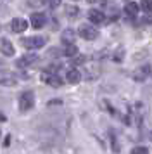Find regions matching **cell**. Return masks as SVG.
<instances>
[{
  "label": "cell",
  "instance_id": "6da1fadb",
  "mask_svg": "<svg viewBox=\"0 0 152 154\" xmlns=\"http://www.w3.org/2000/svg\"><path fill=\"white\" fill-rule=\"evenodd\" d=\"M21 43H23V47H26L29 50H36V49H41L47 43V38L45 36H28V38H23Z\"/></svg>",
  "mask_w": 152,
  "mask_h": 154
},
{
  "label": "cell",
  "instance_id": "7a4b0ae2",
  "mask_svg": "<svg viewBox=\"0 0 152 154\" xmlns=\"http://www.w3.org/2000/svg\"><path fill=\"white\" fill-rule=\"evenodd\" d=\"M78 35L81 36L83 40H97L100 33H99V29L95 26H90V24H81L80 29H78Z\"/></svg>",
  "mask_w": 152,
  "mask_h": 154
},
{
  "label": "cell",
  "instance_id": "3957f363",
  "mask_svg": "<svg viewBox=\"0 0 152 154\" xmlns=\"http://www.w3.org/2000/svg\"><path fill=\"white\" fill-rule=\"evenodd\" d=\"M35 106V95L33 92H23L19 97V109L21 111H29Z\"/></svg>",
  "mask_w": 152,
  "mask_h": 154
},
{
  "label": "cell",
  "instance_id": "277c9868",
  "mask_svg": "<svg viewBox=\"0 0 152 154\" xmlns=\"http://www.w3.org/2000/svg\"><path fill=\"white\" fill-rule=\"evenodd\" d=\"M41 82L45 85H50V87H61L62 85V80L55 73H43L41 75Z\"/></svg>",
  "mask_w": 152,
  "mask_h": 154
},
{
  "label": "cell",
  "instance_id": "5b68a950",
  "mask_svg": "<svg viewBox=\"0 0 152 154\" xmlns=\"http://www.w3.org/2000/svg\"><path fill=\"white\" fill-rule=\"evenodd\" d=\"M45 24H47V17H45L43 12H33V14H31V26H33L35 29L43 28Z\"/></svg>",
  "mask_w": 152,
  "mask_h": 154
},
{
  "label": "cell",
  "instance_id": "8992f818",
  "mask_svg": "<svg viewBox=\"0 0 152 154\" xmlns=\"http://www.w3.org/2000/svg\"><path fill=\"white\" fill-rule=\"evenodd\" d=\"M26 28H28V21L24 17H14L11 21V29L14 33H23Z\"/></svg>",
  "mask_w": 152,
  "mask_h": 154
},
{
  "label": "cell",
  "instance_id": "52a82bcc",
  "mask_svg": "<svg viewBox=\"0 0 152 154\" xmlns=\"http://www.w3.org/2000/svg\"><path fill=\"white\" fill-rule=\"evenodd\" d=\"M36 59H38V54H24V56L17 59V68H28V66H31L33 63H36Z\"/></svg>",
  "mask_w": 152,
  "mask_h": 154
},
{
  "label": "cell",
  "instance_id": "ba28073f",
  "mask_svg": "<svg viewBox=\"0 0 152 154\" xmlns=\"http://www.w3.org/2000/svg\"><path fill=\"white\" fill-rule=\"evenodd\" d=\"M0 54H4V56H14L16 54V49H14V45L11 43V40L0 38Z\"/></svg>",
  "mask_w": 152,
  "mask_h": 154
},
{
  "label": "cell",
  "instance_id": "9c48e42d",
  "mask_svg": "<svg viewBox=\"0 0 152 154\" xmlns=\"http://www.w3.org/2000/svg\"><path fill=\"white\" fill-rule=\"evenodd\" d=\"M88 19L93 24H102L104 21H105V14H104L102 11H99V9H92L88 12Z\"/></svg>",
  "mask_w": 152,
  "mask_h": 154
},
{
  "label": "cell",
  "instance_id": "30bf717a",
  "mask_svg": "<svg viewBox=\"0 0 152 154\" xmlns=\"http://www.w3.org/2000/svg\"><path fill=\"white\" fill-rule=\"evenodd\" d=\"M138 9H140V4L128 2V4H124V14L128 16V17H135L138 14Z\"/></svg>",
  "mask_w": 152,
  "mask_h": 154
},
{
  "label": "cell",
  "instance_id": "8fae6325",
  "mask_svg": "<svg viewBox=\"0 0 152 154\" xmlns=\"http://www.w3.org/2000/svg\"><path fill=\"white\" fill-rule=\"evenodd\" d=\"M66 80H68L69 83H78V82L81 80V75H80L78 69H69L68 73H66Z\"/></svg>",
  "mask_w": 152,
  "mask_h": 154
},
{
  "label": "cell",
  "instance_id": "7c38bea8",
  "mask_svg": "<svg viewBox=\"0 0 152 154\" xmlns=\"http://www.w3.org/2000/svg\"><path fill=\"white\" fill-rule=\"evenodd\" d=\"M62 43H64V45H74V31L66 29V31L62 33Z\"/></svg>",
  "mask_w": 152,
  "mask_h": 154
},
{
  "label": "cell",
  "instance_id": "4fadbf2b",
  "mask_svg": "<svg viewBox=\"0 0 152 154\" xmlns=\"http://www.w3.org/2000/svg\"><path fill=\"white\" fill-rule=\"evenodd\" d=\"M76 52H78V50H76V45H64V56L73 57Z\"/></svg>",
  "mask_w": 152,
  "mask_h": 154
},
{
  "label": "cell",
  "instance_id": "5bb4252c",
  "mask_svg": "<svg viewBox=\"0 0 152 154\" xmlns=\"http://www.w3.org/2000/svg\"><path fill=\"white\" fill-rule=\"evenodd\" d=\"M140 7L144 9L147 14H152V2H142V4H140Z\"/></svg>",
  "mask_w": 152,
  "mask_h": 154
},
{
  "label": "cell",
  "instance_id": "9a60e30c",
  "mask_svg": "<svg viewBox=\"0 0 152 154\" xmlns=\"http://www.w3.org/2000/svg\"><path fill=\"white\" fill-rule=\"evenodd\" d=\"M131 154H149V149L144 146H140V147H135L133 151H131Z\"/></svg>",
  "mask_w": 152,
  "mask_h": 154
},
{
  "label": "cell",
  "instance_id": "2e32d148",
  "mask_svg": "<svg viewBox=\"0 0 152 154\" xmlns=\"http://www.w3.org/2000/svg\"><path fill=\"white\" fill-rule=\"evenodd\" d=\"M142 24H152V14H145L142 19Z\"/></svg>",
  "mask_w": 152,
  "mask_h": 154
},
{
  "label": "cell",
  "instance_id": "e0dca14e",
  "mask_svg": "<svg viewBox=\"0 0 152 154\" xmlns=\"http://www.w3.org/2000/svg\"><path fill=\"white\" fill-rule=\"evenodd\" d=\"M68 11H69V16H71V17H74V16H76V7L68 5Z\"/></svg>",
  "mask_w": 152,
  "mask_h": 154
},
{
  "label": "cell",
  "instance_id": "ac0fdd59",
  "mask_svg": "<svg viewBox=\"0 0 152 154\" xmlns=\"http://www.w3.org/2000/svg\"><path fill=\"white\" fill-rule=\"evenodd\" d=\"M150 135H152V133H150ZM150 140H152V137H150Z\"/></svg>",
  "mask_w": 152,
  "mask_h": 154
}]
</instances>
